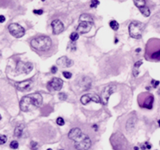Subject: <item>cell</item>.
I'll return each mask as SVG.
<instances>
[{
    "label": "cell",
    "mask_w": 160,
    "mask_h": 150,
    "mask_svg": "<svg viewBox=\"0 0 160 150\" xmlns=\"http://www.w3.org/2000/svg\"><path fill=\"white\" fill-rule=\"evenodd\" d=\"M43 104V97L40 93L35 92L23 97L20 103V108L22 111L27 112L33 109L39 108Z\"/></svg>",
    "instance_id": "6da1fadb"
},
{
    "label": "cell",
    "mask_w": 160,
    "mask_h": 150,
    "mask_svg": "<svg viewBox=\"0 0 160 150\" xmlns=\"http://www.w3.org/2000/svg\"><path fill=\"white\" fill-rule=\"evenodd\" d=\"M146 59L150 61H160V39L152 38L146 46Z\"/></svg>",
    "instance_id": "7a4b0ae2"
},
{
    "label": "cell",
    "mask_w": 160,
    "mask_h": 150,
    "mask_svg": "<svg viewBox=\"0 0 160 150\" xmlns=\"http://www.w3.org/2000/svg\"><path fill=\"white\" fill-rule=\"evenodd\" d=\"M31 47L38 51H47L52 46V40L49 37L39 36L33 38L31 42Z\"/></svg>",
    "instance_id": "3957f363"
},
{
    "label": "cell",
    "mask_w": 160,
    "mask_h": 150,
    "mask_svg": "<svg viewBox=\"0 0 160 150\" xmlns=\"http://www.w3.org/2000/svg\"><path fill=\"white\" fill-rule=\"evenodd\" d=\"M145 29V25L140 21H132L129 25V33L132 38L139 39L142 38L143 31Z\"/></svg>",
    "instance_id": "277c9868"
},
{
    "label": "cell",
    "mask_w": 160,
    "mask_h": 150,
    "mask_svg": "<svg viewBox=\"0 0 160 150\" xmlns=\"http://www.w3.org/2000/svg\"><path fill=\"white\" fill-rule=\"evenodd\" d=\"M153 96L149 92H143L138 96V104L141 108L151 109L153 108Z\"/></svg>",
    "instance_id": "5b68a950"
},
{
    "label": "cell",
    "mask_w": 160,
    "mask_h": 150,
    "mask_svg": "<svg viewBox=\"0 0 160 150\" xmlns=\"http://www.w3.org/2000/svg\"><path fill=\"white\" fill-rule=\"evenodd\" d=\"M92 146V141L91 138L88 136L83 135L79 138L77 141L75 142L74 147L76 150H88Z\"/></svg>",
    "instance_id": "8992f818"
},
{
    "label": "cell",
    "mask_w": 160,
    "mask_h": 150,
    "mask_svg": "<svg viewBox=\"0 0 160 150\" xmlns=\"http://www.w3.org/2000/svg\"><path fill=\"white\" fill-rule=\"evenodd\" d=\"M8 29L9 33L16 38H21L25 35V29L19 24L12 23L9 26Z\"/></svg>",
    "instance_id": "52a82bcc"
},
{
    "label": "cell",
    "mask_w": 160,
    "mask_h": 150,
    "mask_svg": "<svg viewBox=\"0 0 160 150\" xmlns=\"http://www.w3.org/2000/svg\"><path fill=\"white\" fill-rule=\"evenodd\" d=\"M115 90H116V86H114V85H109L102 90V94H101V99H102V102L103 105L108 104L109 97L111 96V94L113 92H114Z\"/></svg>",
    "instance_id": "ba28073f"
},
{
    "label": "cell",
    "mask_w": 160,
    "mask_h": 150,
    "mask_svg": "<svg viewBox=\"0 0 160 150\" xmlns=\"http://www.w3.org/2000/svg\"><path fill=\"white\" fill-rule=\"evenodd\" d=\"M94 102V103H97V104H99L101 102V99L97 95V94H94V93H88V94H85L83 95L81 98H80V102L81 104L84 105H87L89 102Z\"/></svg>",
    "instance_id": "9c48e42d"
},
{
    "label": "cell",
    "mask_w": 160,
    "mask_h": 150,
    "mask_svg": "<svg viewBox=\"0 0 160 150\" xmlns=\"http://www.w3.org/2000/svg\"><path fill=\"white\" fill-rule=\"evenodd\" d=\"M33 69V65L31 63H23V62H19L17 65V72L18 73H25L28 74Z\"/></svg>",
    "instance_id": "30bf717a"
},
{
    "label": "cell",
    "mask_w": 160,
    "mask_h": 150,
    "mask_svg": "<svg viewBox=\"0 0 160 150\" xmlns=\"http://www.w3.org/2000/svg\"><path fill=\"white\" fill-rule=\"evenodd\" d=\"M62 87H63V81L59 78H53L48 83V88L50 91L61 90Z\"/></svg>",
    "instance_id": "8fae6325"
},
{
    "label": "cell",
    "mask_w": 160,
    "mask_h": 150,
    "mask_svg": "<svg viewBox=\"0 0 160 150\" xmlns=\"http://www.w3.org/2000/svg\"><path fill=\"white\" fill-rule=\"evenodd\" d=\"M82 135H83V133H82V131L80 130V128L78 127L73 128V129H71V130L70 131V132H69V134H68V138H69L70 140H71V141L75 142V141H77L79 138H80Z\"/></svg>",
    "instance_id": "7c38bea8"
},
{
    "label": "cell",
    "mask_w": 160,
    "mask_h": 150,
    "mask_svg": "<svg viewBox=\"0 0 160 150\" xmlns=\"http://www.w3.org/2000/svg\"><path fill=\"white\" fill-rule=\"evenodd\" d=\"M52 28H53V33L54 35H58L60 34L63 31H64V24L61 22V21L59 20H54L51 23Z\"/></svg>",
    "instance_id": "4fadbf2b"
},
{
    "label": "cell",
    "mask_w": 160,
    "mask_h": 150,
    "mask_svg": "<svg viewBox=\"0 0 160 150\" xmlns=\"http://www.w3.org/2000/svg\"><path fill=\"white\" fill-rule=\"evenodd\" d=\"M32 80H26L23 81L21 82H16L15 83V87L18 90L20 91H26L30 89L32 86Z\"/></svg>",
    "instance_id": "5bb4252c"
},
{
    "label": "cell",
    "mask_w": 160,
    "mask_h": 150,
    "mask_svg": "<svg viewBox=\"0 0 160 150\" xmlns=\"http://www.w3.org/2000/svg\"><path fill=\"white\" fill-rule=\"evenodd\" d=\"M93 23L92 22H87V21H80L78 27H77V30L78 31L81 33V34H85V33H87L89 31L91 30L92 26Z\"/></svg>",
    "instance_id": "9a60e30c"
},
{
    "label": "cell",
    "mask_w": 160,
    "mask_h": 150,
    "mask_svg": "<svg viewBox=\"0 0 160 150\" xmlns=\"http://www.w3.org/2000/svg\"><path fill=\"white\" fill-rule=\"evenodd\" d=\"M57 65L61 67H70L74 65V61L68 59L66 56H63L57 60Z\"/></svg>",
    "instance_id": "2e32d148"
},
{
    "label": "cell",
    "mask_w": 160,
    "mask_h": 150,
    "mask_svg": "<svg viewBox=\"0 0 160 150\" xmlns=\"http://www.w3.org/2000/svg\"><path fill=\"white\" fill-rule=\"evenodd\" d=\"M136 121L137 120L135 118H131L129 119L128 121H127V124H126V129L128 132H132L135 128V125H136Z\"/></svg>",
    "instance_id": "e0dca14e"
},
{
    "label": "cell",
    "mask_w": 160,
    "mask_h": 150,
    "mask_svg": "<svg viewBox=\"0 0 160 150\" xmlns=\"http://www.w3.org/2000/svg\"><path fill=\"white\" fill-rule=\"evenodd\" d=\"M24 128H25V126L24 125H19L17 126L15 129V136L16 137H21L23 134V131H24Z\"/></svg>",
    "instance_id": "ac0fdd59"
},
{
    "label": "cell",
    "mask_w": 160,
    "mask_h": 150,
    "mask_svg": "<svg viewBox=\"0 0 160 150\" xmlns=\"http://www.w3.org/2000/svg\"><path fill=\"white\" fill-rule=\"evenodd\" d=\"M80 21H87V22H92L93 23V19L90 15L87 14H83L80 16Z\"/></svg>",
    "instance_id": "d6986e66"
},
{
    "label": "cell",
    "mask_w": 160,
    "mask_h": 150,
    "mask_svg": "<svg viewBox=\"0 0 160 150\" xmlns=\"http://www.w3.org/2000/svg\"><path fill=\"white\" fill-rule=\"evenodd\" d=\"M142 65V61L139 60L137 61L135 65H134V68H133V75L135 77H137L139 75V67Z\"/></svg>",
    "instance_id": "ffe728a7"
},
{
    "label": "cell",
    "mask_w": 160,
    "mask_h": 150,
    "mask_svg": "<svg viewBox=\"0 0 160 150\" xmlns=\"http://www.w3.org/2000/svg\"><path fill=\"white\" fill-rule=\"evenodd\" d=\"M133 2H134L135 5L137 8H139V9H141V8L142 7H145L146 5L145 0H133Z\"/></svg>",
    "instance_id": "44dd1931"
},
{
    "label": "cell",
    "mask_w": 160,
    "mask_h": 150,
    "mask_svg": "<svg viewBox=\"0 0 160 150\" xmlns=\"http://www.w3.org/2000/svg\"><path fill=\"white\" fill-rule=\"evenodd\" d=\"M140 9L141 13L144 15L145 17H148V16L150 15V9L147 7H146L145 6V7H142L141 8V9Z\"/></svg>",
    "instance_id": "7402d4cb"
},
{
    "label": "cell",
    "mask_w": 160,
    "mask_h": 150,
    "mask_svg": "<svg viewBox=\"0 0 160 150\" xmlns=\"http://www.w3.org/2000/svg\"><path fill=\"white\" fill-rule=\"evenodd\" d=\"M109 26L111 27V29H113L114 31H117L119 27V25L116 21H111L110 23H109Z\"/></svg>",
    "instance_id": "603a6c76"
},
{
    "label": "cell",
    "mask_w": 160,
    "mask_h": 150,
    "mask_svg": "<svg viewBox=\"0 0 160 150\" xmlns=\"http://www.w3.org/2000/svg\"><path fill=\"white\" fill-rule=\"evenodd\" d=\"M70 38L72 42H75L76 40H78L79 38V34L77 32H72L70 36Z\"/></svg>",
    "instance_id": "cb8c5ba5"
},
{
    "label": "cell",
    "mask_w": 160,
    "mask_h": 150,
    "mask_svg": "<svg viewBox=\"0 0 160 150\" xmlns=\"http://www.w3.org/2000/svg\"><path fill=\"white\" fill-rule=\"evenodd\" d=\"M9 147H10V149H17L18 148H19V143L17 141H12L10 144H9Z\"/></svg>",
    "instance_id": "d4e9b609"
},
{
    "label": "cell",
    "mask_w": 160,
    "mask_h": 150,
    "mask_svg": "<svg viewBox=\"0 0 160 150\" xmlns=\"http://www.w3.org/2000/svg\"><path fill=\"white\" fill-rule=\"evenodd\" d=\"M99 5V1L98 0H92L91 1V4H90V7L95 9Z\"/></svg>",
    "instance_id": "484cf974"
},
{
    "label": "cell",
    "mask_w": 160,
    "mask_h": 150,
    "mask_svg": "<svg viewBox=\"0 0 160 150\" xmlns=\"http://www.w3.org/2000/svg\"><path fill=\"white\" fill-rule=\"evenodd\" d=\"M30 147H31V149L32 150H38V148H39L38 144L36 142H31Z\"/></svg>",
    "instance_id": "4316f807"
},
{
    "label": "cell",
    "mask_w": 160,
    "mask_h": 150,
    "mask_svg": "<svg viewBox=\"0 0 160 150\" xmlns=\"http://www.w3.org/2000/svg\"><path fill=\"white\" fill-rule=\"evenodd\" d=\"M7 142V136L4 135H0V145H3Z\"/></svg>",
    "instance_id": "83f0119b"
},
{
    "label": "cell",
    "mask_w": 160,
    "mask_h": 150,
    "mask_svg": "<svg viewBox=\"0 0 160 150\" xmlns=\"http://www.w3.org/2000/svg\"><path fill=\"white\" fill-rule=\"evenodd\" d=\"M58 97H59V99H60V100H66V99L68 98L67 94L65 93V92H60V93L58 94Z\"/></svg>",
    "instance_id": "f1b7e54d"
},
{
    "label": "cell",
    "mask_w": 160,
    "mask_h": 150,
    "mask_svg": "<svg viewBox=\"0 0 160 150\" xmlns=\"http://www.w3.org/2000/svg\"><path fill=\"white\" fill-rule=\"evenodd\" d=\"M56 123L58 124V126H64L65 125V120L62 117H58L57 120H56Z\"/></svg>",
    "instance_id": "f546056e"
},
{
    "label": "cell",
    "mask_w": 160,
    "mask_h": 150,
    "mask_svg": "<svg viewBox=\"0 0 160 150\" xmlns=\"http://www.w3.org/2000/svg\"><path fill=\"white\" fill-rule=\"evenodd\" d=\"M151 149V145L150 143H145L143 145H142V149L145 150V149Z\"/></svg>",
    "instance_id": "4dcf8cb0"
},
{
    "label": "cell",
    "mask_w": 160,
    "mask_h": 150,
    "mask_svg": "<svg viewBox=\"0 0 160 150\" xmlns=\"http://www.w3.org/2000/svg\"><path fill=\"white\" fill-rule=\"evenodd\" d=\"M63 75L67 78V79H70L71 78V76H72V74L70 73V72H69V71H64L63 72Z\"/></svg>",
    "instance_id": "1f68e13d"
},
{
    "label": "cell",
    "mask_w": 160,
    "mask_h": 150,
    "mask_svg": "<svg viewBox=\"0 0 160 150\" xmlns=\"http://www.w3.org/2000/svg\"><path fill=\"white\" fill-rule=\"evenodd\" d=\"M159 85V81L152 80V86H153L154 88H156Z\"/></svg>",
    "instance_id": "d6a6232c"
},
{
    "label": "cell",
    "mask_w": 160,
    "mask_h": 150,
    "mask_svg": "<svg viewBox=\"0 0 160 150\" xmlns=\"http://www.w3.org/2000/svg\"><path fill=\"white\" fill-rule=\"evenodd\" d=\"M33 13L37 15H41L43 13V11L42 9H35V10H33Z\"/></svg>",
    "instance_id": "836d02e7"
},
{
    "label": "cell",
    "mask_w": 160,
    "mask_h": 150,
    "mask_svg": "<svg viewBox=\"0 0 160 150\" xmlns=\"http://www.w3.org/2000/svg\"><path fill=\"white\" fill-rule=\"evenodd\" d=\"M57 67L56 66H53V67L51 68V72L53 73V74H55L56 72H57Z\"/></svg>",
    "instance_id": "e575fe53"
},
{
    "label": "cell",
    "mask_w": 160,
    "mask_h": 150,
    "mask_svg": "<svg viewBox=\"0 0 160 150\" xmlns=\"http://www.w3.org/2000/svg\"><path fill=\"white\" fill-rule=\"evenodd\" d=\"M5 21V17L4 15H0V23H4Z\"/></svg>",
    "instance_id": "d590c367"
},
{
    "label": "cell",
    "mask_w": 160,
    "mask_h": 150,
    "mask_svg": "<svg viewBox=\"0 0 160 150\" xmlns=\"http://www.w3.org/2000/svg\"><path fill=\"white\" fill-rule=\"evenodd\" d=\"M134 150H138V147H135V148H134Z\"/></svg>",
    "instance_id": "8d00e7d4"
},
{
    "label": "cell",
    "mask_w": 160,
    "mask_h": 150,
    "mask_svg": "<svg viewBox=\"0 0 160 150\" xmlns=\"http://www.w3.org/2000/svg\"><path fill=\"white\" fill-rule=\"evenodd\" d=\"M137 52H140V51H141V48H137Z\"/></svg>",
    "instance_id": "74e56055"
},
{
    "label": "cell",
    "mask_w": 160,
    "mask_h": 150,
    "mask_svg": "<svg viewBox=\"0 0 160 150\" xmlns=\"http://www.w3.org/2000/svg\"><path fill=\"white\" fill-rule=\"evenodd\" d=\"M158 123H159V126L160 127V120H159V121H158Z\"/></svg>",
    "instance_id": "f35d334b"
},
{
    "label": "cell",
    "mask_w": 160,
    "mask_h": 150,
    "mask_svg": "<svg viewBox=\"0 0 160 150\" xmlns=\"http://www.w3.org/2000/svg\"><path fill=\"white\" fill-rule=\"evenodd\" d=\"M1 119H2V116H1V114H0V120H1Z\"/></svg>",
    "instance_id": "ab89813d"
},
{
    "label": "cell",
    "mask_w": 160,
    "mask_h": 150,
    "mask_svg": "<svg viewBox=\"0 0 160 150\" xmlns=\"http://www.w3.org/2000/svg\"><path fill=\"white\" fill-rule=\"evenodd\" d=\"M47 150H53V149H47Z\"/></svg>",
    "instance_id": "60d3db41"
},
{
    "label": "cell",
    "mask_w": 160,
    "mask_h": 150,
    "mask_svg": "<svg viewBox=\"0 0 160 150\" xmlns=\"http://www.w3.org/2000/svg\"><path fill=\"white\" fill-rule=\"evenodd\" d=\"M42 1H43V2H44V1H46V0H42Z\"/></svg>",
    "instance_id": "b9f144b4"
}]
</instances>
